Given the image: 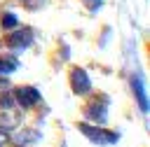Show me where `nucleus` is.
I'll list each match as a JSON object with an SVG mask.
<instances>
[{"instance_id":"obj_1","label":"nucleus","mask_w":150,"mask_h":147,"mask_svg":"<svg viewBox=\"0 0 150 147\" xmlns=\"http://www.w3.org/2000/svg\"><path fill=\"white\" fill-rule=\"evenodd\" d=\"M84 114H87V119L94 121V124H105V119H108V98H105V96H98L96 100H91V103L87 105Z\"/></svg>"},{"instance_id":"obj_8","label":"nucleus","mask_w":150,"mask_h":147,"mask_svg":"<svg viewBox=\"0 0 150 147\" xmlns=\"http://www.w3.org/2000/svg\"><path fill=\"white\" fill-rule=\"evenodd\" d=\"M16 65H19V61H16L14 56H0V75H9V72H14Z\"/></svg>"},{"instance_id":"obj_3","label":"nucleus","mask_w":150,"mask_h":147,"mask_svg":"<svg viewBox=\"0 0 150 147\" xmlns=\"http://www.w3.org/2000/svg\"><path fill=\"white\" fill-rule=\"evenodd\" d=\"M12 96H14V103H19L21 107H33L40 103V91L35 86H16Z\"/></svg>"},{"instance_id":"obj_2","label":"nucleus","mask_w":150,"mask_h":147,"mask_svg":"<svg viewBox=\"0 0 150 147\" xmlns=\"http://www.w3.org/2000/svg\"><path fill=\"white\" fill-rule=\"evenodd\" d=\"M80 131L96 145H112L117 142V133H110V131H103L98 126H89V124H80Z\"/></svg>"},{"instance_id":"obj_6","label":"nucleus","mask_w":150,"mask_h":147,"mask_svg":"<svg viewBox=\"0 0 150 147\" xmlns=\"http://www.w3.org/2000/svg\"><path fill=\"white\" fill-rule=\"evenodd\" d=\"M38 135H40L38 131H30V128H28V131L14 133V138H12V140H14V145H19V147H26V145L35 142V140H38Z\"/></svg>"},{"instance_id":"obj_9","label":"nucleus","mask_w":150,"mask_h":147,"mask_svg":"<svg viewBox=\"0 0 150 147\" xmlns=\"http://www.w3.org/2000/svg\"><path fill=\"white\" fill-rule=\"evenodd\" d=\"M2 28H5V30H14V28H19V16L12 14V12H5V14H2Z\"/></svg>"},{"instance_id":"obj_12","label":"nucleus","mask_w":150,"mask_h":147,"mask_svg":"<svg viewBox=\"0 0 150 147\" xmlns=\"http://www.w3.org/2000/svg\"><path fill=\"white\" fill-rule=\"evenodd\" d=\"M94 5H98V2H96V0H94Z\"/></svg>"},{"instance_id":"obj_11","label":"nucleus","mask_w":150,"mask_h":147,"mask_svg":"<svg viewBox=\"0 0 150 147\" xmlns=\"http://www.w3.org/2000/svg\"><path fill=\"white\" fill-rule=\"evenodd\" d=\"M7 142V135H5V128H0V147H5Z\"/></svg>"},{"instance_id":"obj_7","label":"nucleus","mask_w":150,"mask_h":147,"mask_svg":"<svg viewBox=\"0 0 150 147\" xmlns=\"http://www.w3.org/2000/svg\"><path fill=\"white\" fill-rule=\"evenodd\" d=\"M131 86H134V93H136V100H138L141 110L148 112V100H145V91H143V82H141V77H134V79H131Z\"/></svg>"},{"instance_id":"obj_10","label":"nucleus","mask_w":150,"mask_h":147,"mask_svg":"<svg viewBox=\"0 0 150 147\" xmlns=\"http://www.w3.org/2000/svg\"><path fill=\"white\" fill-rule=\"evenodd\" d=\"M12 103H14V96H9V93H5V96H2V100H0V105H2V107H9Z\"/></svg>"},{"instance_id":"obj_4","label":"nucleus","mask_w":150,"mask_h":147,"mask_svg":"<svg viewBox=\"0 0 150 147\" xmlns=\"http://www.w3.org/2000/svg\"><path fill=\"white\" fill-rule=\"evenodd\" d=\"M70 86H73V91L77 96H84V93L91 91V79L82 68H73L70 70Z\"/></svg>"},{"instance_id":"obj_5","label":"nucleus","mask_w":150,"mask_h":147,"mask_svg":"<svg viewBox=\"0 0 150 147\" xmlns=\"http://www.w3.org/2000/svg\"><path fill=\"white\" fill-rule=\"evenodd\" d=\"M30 42H33V30H30V28H21V30H16L14 35L7 37V47H9V49H16V51L30 47Z\"/></svg>"}]
</instances>
